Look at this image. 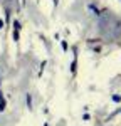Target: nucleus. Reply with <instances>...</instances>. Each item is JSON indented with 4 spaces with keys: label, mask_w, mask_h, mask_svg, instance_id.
I'll list each match as a JSON object with an SVG mask.
<instances>
[{
    "label": "nucleus",
    "mask_w": 121,
    "mask_h": 126,
    "mask_svg": "<svg viewBox=\"0 0 121 126\" xmlns=\"http://www.w3.org/2000/svg\"><path fill=\"white\" fill-rule=\"evenodd\" d=\"M20 29H22L20 27V22L15 19L14 20V40L15 42H19V39H20Z\"/></svg>",
    "instance_id": "1"
},
{
    "label": "nucleus",
    "mask_w": 121,
    "mask_h": 126,
    "mask_svg": "<svg viewBox=\"0 0 121 126\" xmlns=\"http://www.w3.org/2000/svg\"><path fill=\"white\" fill-rule=\"evenodd\" d=\"M76 71H77V54H74V59L71 62V72L76 74Z\"/></svg>",
    "instance_id": "2"
},
{
    "label": "nucleus",
    "mask_w": 121,
    "mask_h": 126,
    "mask_svg": "<svg viewBox=\"0 0 121 126\" xmlns=\"http://www.w3.org/2000/svg\"><path fill=\"white\" fill-rule=\"evenodd\" d=\"M5 108H7V101H5V97H2L0 99V113L5 111Z\"/></svg>",
    "instance_id": "3"
},
{
    "label": "nucleus",
    "mask_w": 121,
    "mask_h": 126,
    "mask_svg": "<svg viewBox=\"0 0 121 126\" xmlns=\"http://www.w3.org/2000/svg\"><path fill=\"white\" fill-rule=\"evenodd\" d=\"M25 101H27V106L32 108V96H30V94H27V96H25Z\"/></svg>",
    "instance_id": "4"
},
{
    "label": "nucleus",
    "mask_w": 121,
    "mask_h": 126,
    "mask_svg": "<svg viewBox=\"0 0 121 126\" xmlns=\"http://www.w3.org/2000/svg\"><path fill=\"white\" fill-rule=\"evenodd\" d=\"M60 47H62V50H64V52H67V42H66V40H62V42H60Z\"/></svg>",
    "instance_id": "5"
},
{
    "label": "nucleus",
    "mask_w": 121,
    "mask_h": 126,
    "mask_svg": "<svg viewBox=\"0 0 121 126\" xmlns=\"http://www.w3.org/2000/svg\"><path fill=\"white\" fill-rule=\"evenodd\" d=\"M113 101H114V103H121V94H116V96H113Z\"/></svg>",
    "instance_id": "6"
},
{
    "label": "nucleus",
    "mask_w": 121,
    "mask_h": 126,
    "mask_svg": "<svg viewBox=\"0 0 121 126\" xmlns=\"http://www.w3.org/2000/svg\"><path fill=\"white\" fill-rule=\"evenodd\" d=\"M89 9H91V10H94V12H96V15H99V10H98V7H94L92 3L89 5Z\"/></svg>",
    "instance_id": "7"
},
{
    "label": "nucleus",
    "mask_w": 121,
    "mask_h": 126,
    "mask_svg": "<svg viewBox=\"0 0 121 126\" xmlns=\"http://www.w3.org/2000/svg\"><path fill=\"white\" fill-rule=\"evenodd\" d=\"M45 64H47V61H42V64H40V74H42V71L45 67Z\"/></svg>",
    "instance_id": "8"
},
{
    "label": "nucleus",
    "mask_w": 121,
    "mask_h": 126,
    "mask_svg": "<svg viewBox=\"0 0 121 126\" xmlns=\"http://www.w3.org/2000/svg\"><path fill=\"white\" fill-rule=\"evenodd\" d=\"M3 25H5V24H3V20L0 19V29H3Z\"/></svg>",
    "instance_id": "9"
}]
</instances>
